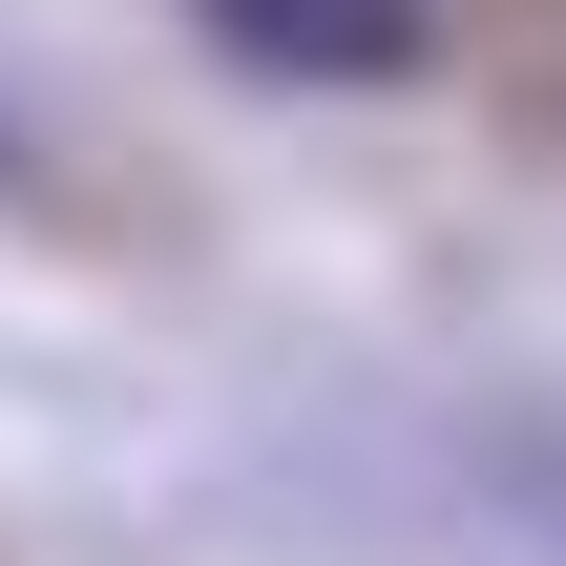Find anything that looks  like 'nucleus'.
<instances>
[{
	"instance_id": "nucleus-1",
	"label": "nucleus",
	"mask_w": 566,
	"mask_h": 566,
	"mask_svg": "<svg viewBox=\"0 0 566 566\" xmlns=\"http://www.w3.org/2000/svg\"><path fill=\"white\" fill-rule=\"evenodd\" d=\"M231 63H273V84H399L420 42H441V0H189Z\"/></svg>"
}]
</instances>
